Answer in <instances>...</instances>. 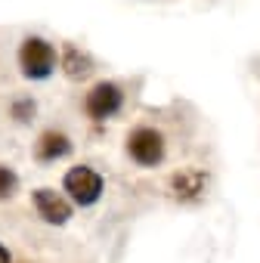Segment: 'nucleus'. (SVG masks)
I'll list each match as a JSON object with an SVG mask.
<instances>
[{"label": "nucleus", "mask_w": 260, "mask_h": 263, "mask_svg": "<svg viewBox=\"0 0 260 263\" xmlns=\"http://www.w3.org/2000/svg\"><path fill=\"white\" fill-rule=\"evenodd\" d=\"M124 152L137 167H158L168 158V137L152 124H137L124 140Z\"/></svg>", "instance_id": "nucleus-1"}, {"label": "nucleus", "mask_w": 260, "mask_h": 263, "mask_svg": "<svg viewBox=\"0 0 260 263\" xmlns=\"http://www.w3.org/2000/svg\"><path fill=\"white\" fill-rule=\"evenodd\" d=\"M16 62H19L22 78H28V81H47V78L56 71V65H59V53H56V47H53L47 37L28 34V37L19 44Z\"/></svg>", "instance_id": "nucleus-2"}, {"label": "nucleus", "mask_w": 260, "mask_h": 263, "mask_svg": "<svg viewBox=\"0 0 260 263\" xmlns=\"http://www.w3.org/2000/svg\"><path fill=\"white\" fill-rule=\"evenodd\" d=\"M62 192L68 195L71 204H78V208H93V204L102 198V192H105V180H102V174H99L96 167H90V164H75V167H68L65 177H62Z\"/></svg>", "instance_id": "nucleus-3"}, {"label": "nucleus", "mask_w": 260, "mask_h": 263, "mask_svg": "<svg viewBox=\"0 0 260 263\" xmlns=\"http://www.w3.org/2000/svg\"><path fill=\"white\" fill-rule=\"evenodd\" d=\"M124 108V90L115 81H99L84 96V111L90 121H108Z\"/></svg>", "instance_id": "nucleus-4"}, {"label": "nucleus", "mask_w": 260, "mask_h": 263, "mask_svg": "<svg viewBox=\"0 0 260 263\" xmlns=\"http://www.w3.org/2000/svg\"><path fill=\"white\" fill-rule=\"evenodd\" d=\"M168 192H171V198L180 201V204H195V201H201L205 192H208V171H201V167H180L177 174H171Z\"/></svg>", "instance_id": "nucleus-5"}, {"label": "nucleus", "mask_w": 260, "mask_h": 263, "mask_svg": "<svg viewBox=\"0 0 260 263\" xmlns=\"http://www.w3.org/2000/svg\"><path fill=\"white\" fill-rule=\"evenodd\" d=\"M31 201H34L38 217L44 223H50V226H65L71 220V201H68V195H62L56 189H47V186L44 189H34L31 192Z\"/></svg>", "instance_id": "nucleus-6"}, {"label": "nucleus", "mask_w": 260, "mask_h": 263, "mask_svg": "<svg viewBox=\"0 0 260 263\" xmlns=\"http://www.w3.org/2000/svg\"><path fill=\"white\" fill-rule=\"evenodd\" d=\"M68 152H71V140L62 134V130H56V127L44 130V134L38 137V143H34V158L41 164H53V161L65 158Z\"/></svg>", "instance_id": "nucleus-7"}, {"label": "nucleus", "mask_w": 260, "mask_h": 263, "mask_svg": "<svg viewBox=\"0 0 260 263\" xmlns=\"http://www.w3.org/2000/svg\"><path fill=\"white\" fill-rule=\"evenodd\" d=\"M59 68H62V74H65L68 81H84V78L93 74V59H90L81 47L65 44L62 53H59Z\"/></svg>", "instance_id": "nucleus-8"}, {"label": "nucleus", "mask_w": 260, "mask_h": 263, "mask_svg": "<svg viewBox=\"0 0 260 263\" xmlns=\"http://www.w3.org/2000/svg\"><path fill=\"white\" fill-rule=\"evenodd\" d=\"M16 192H19V174L0 161V201H10Z\"/></svg>", "instance_id": "nucleus-9"}, {"label": "nucleus", "mask_w": 260, "mask_h": 263, "mask_svg": "<svg viewBox=\"0 0 260 263\" xmlns=\"http://www.w3.org/2000/svg\"><path fill=\"white\" fill-rule=\"evenodd\" d=\"M34 108H38V105H34V99H31V96H16V99H13V105H10V115H13L16 121H22V124H25V121L34 115Z\"/></svg>", "instance_id": "nucleus-10"}, {"label": "nucleus", "mask_w": 260, "mask_h": 263, "mask_svg": "<svg viewBox=\"0 0 260 263\" xmlns=\"http://www.w3.org/2000/svg\"><path fill=\"white\" fill-rule=\"evenodd\" d=\"M0 263H13V254H10V248L0 241Z\"/></svg>", "instance_id": "nucleus-11"}]
</instances>
